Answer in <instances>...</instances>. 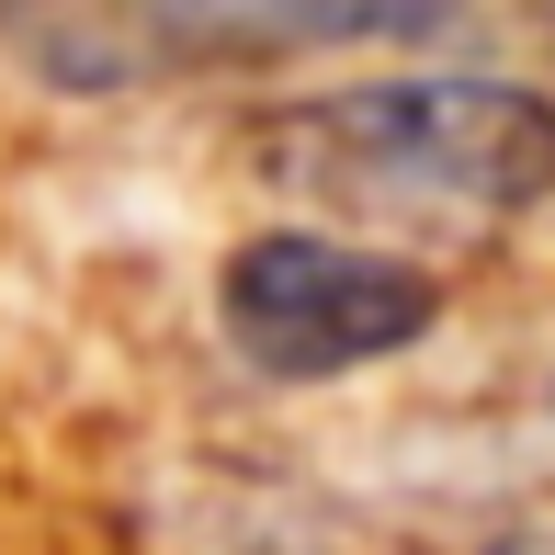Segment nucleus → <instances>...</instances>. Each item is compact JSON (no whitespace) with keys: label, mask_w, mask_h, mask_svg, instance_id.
<instances>
[{"label":"nucleus","mask_w":555,"mask_h":555,"mask_svg":"<svg viewBox=\"0 0 555 555\" xmlns=\"http://www.w3.org/2000/svg\"><path fill=\"white\" fill-rule=\"evenodd\" d=\"M216 330L261 386H351L442 330V272L351 227H261L216 272Z\"/></svg>","instance_id":"nucleus-2"},{"label":"nucleus","mask_w":555,"mask_h":555,"mask_svg":"<svg viewBox=\"0 0 555 555\" xmlns=\"http://www.w3.org/2000/svg\"><path fill=\"white\" fill-rule=\"evenodd\" d=\"M453 12L465 0H137L159 80L170 68H284V57H330V46H397Z\"/></svg>","instance_id":"nucleus-3"},{"label":"nucleus","mask_w":555,"mask_h":555,"mask_svg":"<svg viewBox=\"0 0 555 555\" xmlns=\"http://www.w3.org/2000/svg\"><path fill=\"white\" fill-rule=\"evenodd\" d=\"M249 170L318 216H465L511 227L555 205V103L499 68H397L295 91L249 125Z\"/></svg>","instance_id":"nucleus-1"},{"label":"nucleus","mask_w":555,"mask_h":555,"mask_svg":"<svg viewBox=\"0 0 555 555\" xmlns=\"http://www.w3.org/2000/svg\"><path fill=\"white\" fill-rule=\"evenodd\" d=\"M0 57L35 91H68V103H114V91L159 80L137 0H0Z\"/></svg>","instance_id":"nucleus-4"}]
</instances>
